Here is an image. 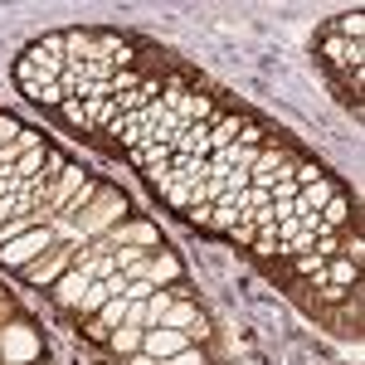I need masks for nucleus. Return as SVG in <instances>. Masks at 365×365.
<instances>
[{"label":"nucleus","mask_w":365,"mask_h":365,"mask_svg":"<svg viewBox=\"0 0 365 365\" xmlns=\"http://www.w3.org/2000/svg\"><path fill=\"white\" fill-rule=\"evenodd\" d=\"M63 68H68V58H63V34H44V39H34L25 54H20V63H15L20 93H25V98H39V88L58 83Z\"/></svg>","instance_id":"1"},{"label":"nucleus","mask_w":365,"mask_h":365,"mask_svg":"<svg viewBox=\"0 0 365 365\" xmlns=\"http://www.w3.org/2000/svg\"><path fill=\"white\" fill-rule=\"evenodd\" d=\"M122 215H127V195H122V190H103V195L73 220V239H103Z\"/></svg>","instance_id":"2"},{"label":"nucleus","mask_w":365,"mask_h":365,"mask_svg":"<svg viewBox=\"0 0 365 365\" xmlns=\"http://www.w3.org/2000/svg\"><path fill=\"white\" fill-rule=\"evenodd\" d=\"M54 244H63V239H58L49 225H39V229H29V234H20V239H10V244H0V263L25 273L29 263H39V258L54 249Z\"/></svg>","instance_id":"3"},{"label":"nucleus","mask_w":365,"mask_h":365,"mask_svg":"<svg viewBox=\"0 0 365 365\" xmlns=\"http://www.w3.org/2000/svg\"><path fill=\"white\" fill-rule=\"evenodd\" d=\"M322 58L336 68L341 78H351V88L365 83V44H356V39H341L336 29L322 39Z\"/></svg>","instance_id":"4"},{"label":"nucleus","mask_w":365,"mask_h":365,"mask_svg":"<svg viewBox=\"0 0 365 365\" xmlns=\"http://www.w3.org/2000/svg\"><path fill=\"white\" fill-rule=\"evenodd\" d=\"M78 249H83V239H63V244H54V249L44 253L39 263H29L25 278L34 282V287H54L68 268H73V258H78Z\"/></svg>","instance_id":"5"},{"label":"nucleus","mask_w":365,"mask_h":365,"mask_svg":"<svg viewBox=\"0 0 365 365\" xmlns=\"http://www.w3.org/2000/svg\"><path fill=\"white\" fill-rule=\"evenodd\" d=\"M0 361L5 365H34L39 361V336L29 331L25 322H10L0 331Z\"/></svg>","instance_id":"6"},{"label":"nucleus","mask_w":365,"mask_h":365,"mask_svg":"<svg viewBox=\"0 0 365 365\" xmlns=\"http://www.w3.org/2000/svg\"><path fill=\"white\" fill-rule=\"evenodd\" d=\"M108 249H161V234H156V225H141V220H132V225H113L108 234Z\"/></svg>","instance_id":"7"},{"label":"nucleus","mask_w":365,"mask_h":365,"mask_svg":"<svg viewBox=\"0 0 365 365\" xmlns=\"http://www.w3.org/2000/svg\"><path fill=\"white\" fill-rule=\"evenodd\" d=\"M336 195H341V185L327 175V170H322L307 190H297V200H292V215H297V220H312V215H322V205H327V200H336Z\"/></svg>","instance_id":"8"},{"label":"nucleus","mask_w":365,"mask_h":365,"mask_svg":"<svg viewBox=\"0 0 365 365\" xmlns=\"http://www.w3.org/2000/svg\"><path fill=\"white\" fill-rule=\"evenodd\" d=\"M161 327L180 331L185 341H205V331H210V327H205V312H200L195 302H180V297L170 302V312H166V322H161Z\"/></svg>","instance_id":"9"},{"label":"nucleus","mask_w":365,"mask_h":365,"mask_svg":"<svg viewBox=\"0 0 365 365\" xmlns=\"http://www.w3.org/2000/svg\"><path fill=\"white\" fill-rule=\"evenodd\" d=\"M88 287H93V278H88L83 268L73 263V268L54 282V302H58V307H68V312H78V302L88 297Z\"/></svg>","instance_id":"10"},{"label":"nucleus","mask_w":365,"mask_h":365,"mask_svg":"<svg viewBox=\"0 0 365 365\" xmlns=\"http://www.w3.org/2000/svg\"><path fill=\"white\" fill-rule=\"evenodd\" d=\"M190 341L180 336V331H170V327H151L146 336H141V351L151 356V361H170L175 351H185Z\"/></svg>","instance_id":"11"},{"label":"nucleus","mask_w":365,"mask_h":365,"mask_svg":"<svg viewBox=\"0 0 365 365\" xmlns=\"http://www.w3.org/2000/svg\"><path fill=\"white\" fill-rule=\"evenodd\" d=\"M141 278L156 282V287H170V282H180V258L170 249H156L146 263H141Z\"/></svg>","instance_id":"12"},{"label":"nucleus","mask_w":365,"mask_h":365,"mask_svg":"<svg viewBox=\"0 0 365 365\" xmlns=\"http://www.w3.org/2000/svg\"><path fill=\"white\" fill-rule=\"evenodd\" d=\"M93 54H98V29H68L63 34V58L68 63H83Z\"/></svg>","instance_id":"13"},{"label":"nucleus","mask_w":365,"mask_h":365,"mask_svg":"<svg viewBox=\"0 0 365 365\" xmlns=\"http://www.w3.org/2000/svg\"><path fill=\"white\" fill-rule=\"evenodd\" d=\"M98 195H103V185H98V180H83V185L73 190V200L63 205V215H58V225H68V229H73V220H78V215H83V210H88V205H93Z\"/></svg>","instance_id":"14"},{"label":"nucleus","mask_w":365,"mask_h":365,"mask_svg":"<svg viewBox=\"0 0 365 365\" xmlns=\"http://www.w3.org/2000/svg\"><path fill=\"white\" fill-rule=\"evenodd\" d=\"M361 278V263H351V258H331V268H322V278L317 287H346V282Z\"/></svg>","instance_id":"15"},{"label":"nucleus","mask_w":365,"mask_h":365,"mask_svg":"<svg viewBox=\"0 0 365 365\" xmlns=\"http://www.w3.org/2000/svg\"><path fill=\"white\" fill-rule=\"evenodd\" d=\"M170 302H175V292H170V287H156V292H151V297H146V331H151V327H161V322H166Z\"/></svg>","instance_id":"16"},{"label":"nucleus","mask_w":365,"mask_h":365,"mask_svg":"<svg viewBox=\"0 0 365 365\" xmlns=\"http://www.w3.org/2000/svg\"><path fill=\"white\" fill-rule=\"evenodd\" d=\"M108 297H117V292H113V282H108V278H103V282H93V287H88V297L78 302V317H88V322H93V317L103 312V302H108Z\"/></svg>","instance_id":"17"},{"label":"nucleus","mask_w":365,"mask_h":365,"mask_svg":"<svg viewBox=\"0 0 365 365\" xmlns=\"http://www.w3.org/2000/svg\"><path fill=\"white\" fill-rule=\"evenodd\" d=\"M141 336H146L141 327H117L113 336H108V346H113L117 356H137V351H141Z\"/></svg>","instance_id":"18"},{"label":"nucleus","mask_w":365,"mask_h":365,"mask_svg":"<svg viewBox=\"0 0 365 365\" xmlns=\"http://www.w3.org/2000/svg\"><path fill=\"white\" fill-rule=\"evenodd\" d=\"M44 156H49V146H34V151H25V156L15 161V170H10V175H25V180H34V175H39V166H44Z\"/></svg>","instance_id":"19"},{"label":"nucleus","mask_w":365,"mask_h":365,"mask_svg":"<svg viewBox=\"0 0 365 365\" xmlns=\"http://www.w3.org/2000/svg\"><path fill=\"white\" fill-rule=\"evenodd\" d=\"M336 34H341V39H356V44H361V34H365V15H361V10L341 15V20H336Z\"/></svg>","instance_id":"20"},{"label":"nucleus","mask_w":365,"mask_h":365,"mask_svg":"<svg viewBox=\"0 0 365 365\" xmlns=\"http://www.w3.org/2000/svg\"><path fill=\"white\" fill-rule=\"evenodd\" d=\"M58 113L68 117L78 132H88V113H83V103H78V98H63V103H58Z\"/></svg>","instance_id":"21"},{"label":"nucleus","mask_w":365,"mask_h":365,"mask_svg":"<svg viewBox=\"0 0 365 365\" xmlns=\"http://www.w3.org/2000/svg\"><path fill=\"white\" fill-rule=\"evenodd\" d=\"M292 263H297V273H312V282H317V278H322V263H327V258H322V253H297Z\"/></svg>","instance_id":"22"},{"label":"nucleus","mask_w":365,"mask_h":365,"mask_svg":"<svg viewBox=\"0 0 365 365\" xmlns=\"http://www.w3.org/2000/svg\"><path fill=\"white\" fill-rule=\"evenodd\" d=\"M132 88H141V73H137V68H122V73H113V98H117V93H132Z\"/></svg>","instance_id":"23"},{"label":"nucleus","mask_w":365,"mask_h":365,"mask_svg":"<svg viewBox=\"0 0 365 365\" xmlns=\"http://www.w3.org/2000/svg\"><path fill=\"white\" fill-rule=\"evenodd\" d=\"M161 365H205V351H200V346H185V351H175V356L161 361Z\"/></svg>","instance_id":"24"},{"label":"nucleus","mask_w":365,"mask_h":365,"mask_svg":"<svg viewBox=\"0 0 365 365\" xmlns=\"http://www.w3.org/2000/svg\"><path fill=\"white\" fill-rule=\"evenodd\" d=\"M15 146H20V151H34V146H44V141H39V132H25V127H20V137H15Z\"/></svg>","instance_id":"25"},{"label":"nucleus","mask_w":365,"mask_h":365,"mask_svg":"<svg viewBox=\"0 0 365 365\" xmlns=\"http://www.w3.org/2000/svg\"><path fill=\"white\" fill-rule=\"evenodd\" d=\"M127 365H161V361H151L146 351H137V356H127Z\"/></svg>","instance_id":"26"}]
</instances>
